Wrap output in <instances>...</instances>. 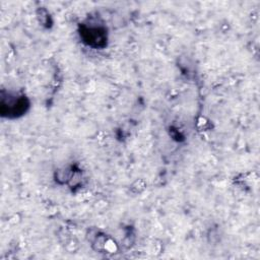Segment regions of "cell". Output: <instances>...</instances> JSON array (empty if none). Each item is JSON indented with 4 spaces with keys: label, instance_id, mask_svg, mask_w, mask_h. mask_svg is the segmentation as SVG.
Here are the masks:
<instances>
[{
    "label": "cell",
    "instance_id": "1",
    "mask_svg": "<svg viewBox=\"0 0 260 260\" xmlns=\"http://www.w3.org/2000/svg\"><path fill=\"white\" fill-rule=\"evenodd\" d=\"M27 107V103L25 102V99L23 96H8L6 100L5 98H2L1 103V112L2 115L9 116L21 114L25 111V108Z\"/></svg>",
    "mask_w": 260,
    "mask_h": 260
}]
</instances>
